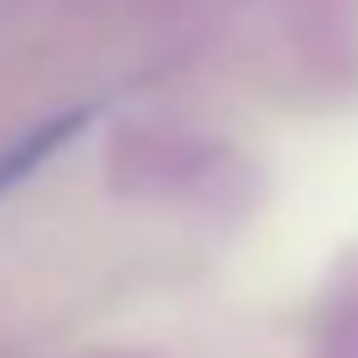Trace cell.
I'll return each mask as SVG.
<instances>
[{
	"label": "cell",
	"mask_w": 358,
	"mask_h": 358,
	"mask_svg": "<svg viewBox=\"0 0 358 358\" xmlns=\"http://www.w3.org/2000/svg\"><path fill=\"white\" fill-rule=\"evenodd\" d=\"M74 127H79V116H64V122H43V127H32V132L16 137V143L0 153V195L16 190V185H22L37 164H48V158L69 143V132H74Z\"/></svg>",
	"instance_id": "6da1fadb"
}]
</instances>
